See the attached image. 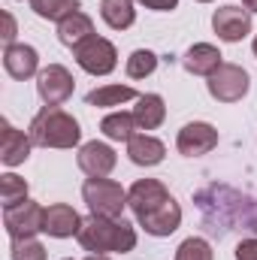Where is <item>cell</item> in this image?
Instances as JSON below:
<instances>
[{
  "label": "cell",
  "mask_w": 257,
  "mask_h": 260,
  "mask_svg": "<svg viewBox=\"0 0 257 260\" xmlns=\"http://www.w3.org/2000/svg\"><path fill=\"white\" fill-rule=\"evenodd\" d=\"M76 239L91 254H127V251L136 248V230L124 218L91 215V218H85V224H82Z\"/></svg>",
  "instance_id": "cell-1"
},
{
  "label": "cell",
  "mask_w": 257,
  "mask_h": 260,
  "mask_svg": "<svg viewBox=\"0 0 257 260\" xmlns=\"http://www.w3.org/2000/svg\"><path fill=\"white\" fill-rule=\"evenodd\" d=\"M27 136L40 148H73L82 139V127L70 112L58 109V106H43L34 115V121L27 127Z\"/></svg>",
  "instance_id": "cell-2"
},
{
  "label": "cell",
  "mask_w": 257,
  "mask_h": 260,
  "mask_svg": "<svg viewBox=\"0 0 257 260\" xmlns=\"http://www.w3.org/2000/svg\"><path fill=\"white\" fill-rule=\"evenodd\" d=\"M82 197L91 215H100V218H121L127 206V191L112 179H88L82 185Z\"/></svg>",
  "instance_id": "cell-3"
},
{
  "label": "cell",
  "mask_w": 257,
  "mask_h": 260,
  "mask_svg": "<svg viewBox=\"0 0 257 260\" xmlns=\"http://www.w3.org/2000/svg\"><path fill=\"white\" fill-rule=\"evenodd\" d=\"M73 58H76V64L82 67L85 73H91V76H109L115 67H118V52H115V46L106 40V37H88L85 43H79L76 49H73Z\"/></svg>",
  "instance_id": "cell-4"
},
{
  "label": "cell",
  "mask_w": 257,
  "mask_h": 260,
  "mask_svg": "<svg viewBox=\"0 0 257 260\" xmlns=\"http://www.w3.org/2000/svg\"><path fill=\"white\" fill-rule=\"evenodd\" d=\"M206 88H209V94L218 103H239L248 94V88H251V76L239 64H221L209 76Z\"/></svg>",
  "instance_id": "cell-5"
},
{
  "label": "cell",
  "mask_w": 257,
  "mask_h": 260,
  "mask_svg": "<svg viewBox=\"0 0 257 260\" xmlns=\"http://www.w3.org/2000/svg\"><path fill=\"white\" fill-rule=\"evenodd\" d=\"M43 221H46V209L34 200L3 209V227L12 239H30L37 233H43Z\"/></svg>",
  "instance_id": "cell-6"
},
{
  "label": "cell",
  "mask_w": 257,
  "mask_h": 260,
  "mask_svg": "<svg viewBox=\"0 0 257 260\" xmlns=\"http://www.w3.org/2000/svg\"><path fill=\"white\" fill-rule=\"evenodd\" d=\"M73 88H76L73 73L61 64L43 67L40 76H37V94H40V100L46 106H61V103H67L73 97Z\"/></svg>",
  "instance_id": "cell-7"
},
{
  "label": "cell",
  "mask_w": 257,
  "mask_h": 260,
  "mask_svg": "<svg viewBox=\"0 0 257 260\" xmlns=\"http://www.w3.org/2000/svg\"><path fill=\"white\" fill-rule=\"evenodd\" d=\"M212 30L224 43H239L251 34V12L239 6H221L212 12Z\"/></svg>",
  "instance_id": "cell-8"
},
{
  "label": "cell",
  "mask_w": 257,
  "mask_h": 260,
  "mask_svg": "<svg viewBox=\"0 0 257 260\" xmlns=\"http://www.w3.org/2000/svg\"><path fill=\"white\" fill-rule=\"evenodd\" d=\"M76 164H79V170L88 176V179H106L112 170H115V164H118V154L112 151V145H106V142H85L82 148H79V154H76Z\"/></svg>",
  "instance_id": "cell-9"
},
{
  "label": "cell",
  "mask_w": 257,
  "mask_h": 260,
  "mask_svg": "<svg viewBox=\"0 0 257 260\" xmlns=\"http://www.w3.org/2000/svg\"><path fill=\"white\" fill-rule=\"evenodd\" d=\"M218 145V130L206 121H191L179 130V139H176V148L179 154L185 157H200V154H209L212 148Z\"/></svg>",
  "instance_id": "cell-10"
},
{
  "label": "cell",
  "mask_w": 257,
  "mask_h": 260,
  "mask_svg": "<svg viewBox=\"0 0 257 260\" xmlns=\"http://www.w3.org/2000/svg\"><path fill=\"white\" fill-rule=\"evenodd\" d=\"M136 224L148 233V236H170L179 230L182 224V206L170 197L167 203H160L157 209L145 212V215H136Z\"/></svg>",
  "instance_id": "cell-11"
},
{
  "label": "cell",
  "mask_w": 257,
  "mask_h": 260,
  "mask_svg": "<svg viewBox=\"0 0 257 260\" xmlns=\"http://www.w3.org/2000/svg\"><path fill=\"white\" fill-rule=\"evenodd\" d=\"M82 215L67 206V203H52L46 209V221H43V233H49L52 239H70V236H79L82 230Z\"/></svg>",
  "instance_id": "cell-12"
},
{
  "label": "cell",
  "mask_w": 257,
  "mask_h": 260,
  "mask_svg": "<svg viewBox=\"0 0 257 260\" xmlns=\"http://www.w3.org/2000/svg\"><path fill=\"white\" fill-rule=\"evenodd\" d=\"M167 200H170V191L157 179H139V182L130 185V191H127V206L133 209V215H145V212L157 209Z\"/></svg>",
  "instance_id": "cell-13"
},
{
  "label": "cell",
  "mask_w": 257,
  "mask_h": 260,
  "mask_svg": "<svg viewBox=\"0 0 257 260\" xmlns=\"http://www.w3.org/2000/svg\"><path fill=\"white\" fill-rule=\"evenodd\" d=\"M3 67L12 79L24 82L30 76H40V55L34 46H24V43H12L3 49Z\"/></svg>",
  "instance_id": "cell-14"
},
{
  "label": "cell",
  "mask_w": 257,
  "mask_h": 260,
  "mask_svg": "<svg viewBox=\"0 0 257 260\" xmlns=\"http://www.w3.org/2000/svg\"><path fill=\"white\" fill-rule=\"evenodd\" d=\"M30 145L34 139L24 136L21 130H15L9 121H3V130H0V160L3 167H18L30 157Z\"/></svg>",
  "instance_id": "cell-15"
},
{
  "label": "cell",
  "mask_w": 257,
  "mask_h": 260,
  "mask_svg": "<svg viewBox=\"0 0 257 260\" xmlns=\"http://www.w3.org/2000/svg\"><path fill=\"white\" fill-rule=\"evenodd\" d=\"M167 154V145L151 133H133L127 139V157L136 167H157Z\"/></svg>",
  "instance_id": "cell-16"
},
{
  "label": "cell",
  "mask_w": 257,
  "mask_h": 260,
  "mask_svg": "<svg viewBox=\"0 0 257 260\" xmlns=\"http://www.w3.org/2000/svg\"><path fill=\"white\" fill-rule=\"evenodd\" d=\"M221 58H224V55H221L212 43H194L191 49L185 52V58H182V67H185L191 76H206V79H209L218 67L224 64Z\"/></svg>",
  "instance_id": "cell-17"
},
{
  "label": "cell",
  "mask_w": 257,
  "mask_h": 260,
  "mask_svg": "<svg viewBox=\"0 0 257 260\" xmlns=\"http://www.w3.org/2000/svg\"><path fill=\"white\" fill-rule=\"evenodd\" d=\"M88 37H94V21H91V15H85L82 9L70 12V15H64V18L58 21V40L64 43L67 49H76V46L85 43Z\"/></svg>",
  "instance_id": "cell-18"
},
{
  "label": "cell",
  "mask_w": 257,
  "mask_h": 260,
  "mask_svg": "<svg viewBox=\"0 0 257 260\" xmlns=\"http://www.w3.org/2000/svg\"><path fill=\"white\" fill-rule=\"evenodd\" d=\"M133 118L139 130H157L167 118V106L160 94H139L136 106H133Z\"/></svg>",
  "instance_id": "cell-19"
},
{
  "label": "cell",
  "mask_w": 257,
  "mask_h": 260,
  "mask_svg": "<svg viewBox=\"0 0 257 260\" xmlns=\"http://www.w3.org/2000/svg\"><path fill=\"white\" fill-rule=\"evenodd\" d=\"M136 0H100V18L112 27V30H127L136 21Z\"/></svg>",
  "instance_id": "cell-20"
},
{
  "label": "cell",
  "mask_w": 257,
  "mask_h": 260,
  "mask_svg": "<svg viewBox=\"0 0 257 260\" xmlns=\"http://www.w3.org/2000/svg\"><path fill=\"white\" fill-rule=\"evenodd\" d=\"M127 100H139V94H136L130 85H100V88L88 91V97H85L88 106H100V109H106V106H121V103H127Z\"/></svg>",
  "instance_id": "cell-21"
},
{
  "label": "cell",
  "mask_w": 257,
  "mask_h": 260,
  "mask_svg": "<svg viewBox=\"0 0 257 260\" xmlns=\"http://www.w3.org/2000/svg\"><path fill=\"white\" fill-rule=\"evenodd\" d=\"M100 130H103V136H106V139L127 142L130 136H133V130H139V127H136L133 112H109V115L100 121Z\"/></svg>",
  "instance_id": "cell-22"
},
{
  "label": "cell",
  "mask_w": 257,
  "mask_h": 260,
  "mask_svg": "<svg viewBox=\"0 0 257 260\" xmlns=\"http://www.w3.org/2000/svg\"><path fill=\"white\" fill-rule=\"evenodd\" d=\"M0 200H3V209L24 203L27 200V182L18 179L15 173H3L0 176Z\"/></svg>",
  "instance_id": "cell-23"
},
{
  "label": "cell",
  "mask_w": 257,
  "mask_h": 260,
  "mask_svg": "<svg viewBox=\"0 0 257 260\" xmlns=\"http://www.w3.org/2000/svg\"><path fill=\"white\" fill-rule=\"evenodd\" d=\"M30 9L40 15V18H49V21H61L64 15L79 9V0H30Z\"/></svg>",
  "instance_id": "cell-24"
},
{
  "label": "cell",
  "mask_w": 257,
  "mask_h": 260,
  "mask_svg": "<svg viewBox=\"0 0 257 260\" xmlns=\"http://www.w3.org/2000/svg\"><path fill=\"white\" fill-rule=\"evenodd\" d=\"M124 70H127L130 79H145V76H151L157 70V55L148 52V49H136L127 58V67Z\"/></svg>",
  "instance_id": "cell-25"
},
{
  "label": "cell",
  "mask_w": 257,
  "mask_h": 260,
  "mask_svg": "<svg viewBox=\"0 0 257 260\" xmlns=\"http://www.w3.org/2000/svg\"><path fill=\"white\" fill-rule=\"evenodd\" d=\"M9 254L12 260H46V245L37 239V236H30V239H12V245H9Z\"/></svg>",
  "instance_id": "cell-26"
},
{
  "label": "cell",
  "mask_w": 257,
  "mask_h": 260,
  "mask_svg": "<svg viewBox=\"0 0 257 260\" xmlns=\"http://www.w3.org/2000/svg\"><path fill=\"white\" fill-rule=\"evenodd\" d=\"M176 260H215V254H212V245L206 239L191 236L176 248Z\"/></svg>",
  "instance_id": "cell-27"
},
{
  "label": "cell",
  "mask_w": 257,
  "mask_h": 260,
  "mask_svg": "<svg viewBox=\"0 0 257 260\" xmlns=\"http://www.w3.org/2000/svg\"><path fill=\"white\" fill-rule=\"evenodd\" d=\"M236 260H257V239H245L236 245Z\"/></svg>",
  "instance_id": "cell-28"
},
{
  "label": "cell",
  "mask_w": 257,
  "mask_h": 260,
  "mask_svg": "<svg viewBox=\"0 0 257 260\" xmlns=\"http://www.w3.org/2000/svg\"><path fill=\"white\" fill-rule=\"evenodd\" d=\"M136 3H142L145 9H154V12H170L179 6V0H136Z\"/></svg>",
  "instance_id": "cell-29"
},
{
  "label": "cell",
  "mask_w": 257,
  "mask_h": 260,
  "mask_svg": "<svg viewBox=\"0 0 257 260\" xmlns=\"http://www.w3.org/2000/svg\"><path fill=\"white\" fill-rule=\"evenodd\" d=\"M3 24H6V34H3V40H6V46H12V40H15V18H12L9 12H3Z\"/></svg>",
  "instance_id": "cell-30"
},
{
  "label": "cell",
  "mask_w": 257,
  "mask_h": 260,
  "mask_svg": "<svg viewBox=\"0 0 257 260\" xmlns=\"http://www.w3.org/2000/svg\"><path fill=\"white\" fill-rule=\"evenodd\" d=\"M242 6H245L248 12H257V0H242Z\"/></svg>",
  "instance_id": "cell-31"
},
{
  "label": "cell",
  "mask_w": 257,
  "mask_h": 260,
  "mask_svg": "<svg viewBox=\"0 0 257 260\" xmlns=\"http://www.w3.org/2000/svg\"><path fill=\"white\" fill-rule=\"evenodd\" d=\"M85 260H112V257H106V254H88Z\"/></svg>",
  "instance_id": "cell-32"
},
{
  "label": "cell",
  "mask_w": 257,
  "mask_h": 260,
  "mask_svg": "<svg viewBox=\"0 0 257 260\" xmlns=\"http://www.w3.org/2000/svg\"><path fill=\"white\" fill-rule=\"evenodd\" d=\"M251 49H254V58H257V37H254V43H251Z\"/></svg>",
  "instance_id": "cell-33"
},
{
  "label": "cell",
  "mask_w": 257,
  "mask_h": 260,
  "mask_svg": "<svg viewBox=\"0 0 257 260\" xmlns=\"http://www.w3.org/2000/svg\"><path fill=\"white\" fill-rule=\"evenodd\" d=\"M197 3H212V0H197Z\"/></svg>",
  "instance_id": "cell-34"
},
{
  "label": "cell",
  "mask_w": 257,
  "mask_h": 260,
  "mask_svg": "<svg viewBox=\"0 0 257 260\" xmlns=\"http://www.w3.org/2000/svg\"><path fill=\"white\" fill-rule=\"evenodd\" d=\"M64 260H70V257H64Z\"/></svg>",
  "instance_id": "cell-35"
}]
</instances>
